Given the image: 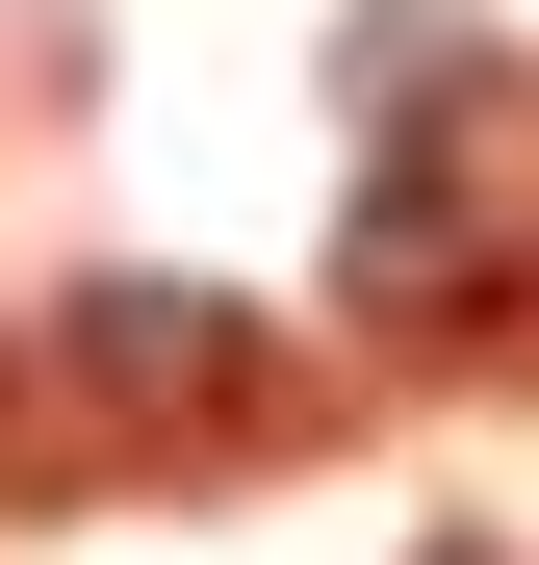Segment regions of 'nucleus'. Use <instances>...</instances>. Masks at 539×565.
<instances>
[{
    "instance_id": "nucleus-1",
    "label": "nucleus",
    "mask_w": 539,
    "mask_h": 565,
    "mask_svg": "<svg viewBox=\"0 0 539 565\" xmlns=\"http://www.w3.org/2000/svg\"><path fill=\"white\" fill-rule=\"evenodd\" d=\"M104 386H231V309H154V282H104Z\"/></svg>"
}]
</instances>
